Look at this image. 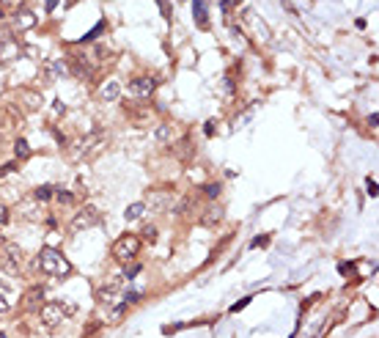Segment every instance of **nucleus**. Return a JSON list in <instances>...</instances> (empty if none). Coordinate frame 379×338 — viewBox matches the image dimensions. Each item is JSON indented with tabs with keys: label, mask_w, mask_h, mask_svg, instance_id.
<instances>
[{
	"label": "nucleus",
	"mask_w": 379,
	"mask_h": 338,
	"mask_svg": "<svg viewBox=\"0 0 379 338\" xmlns=\"http://www.w3.org/2000/svg\"><path fill=\"white\" fill-rule=\"evenodd\" d=\"M107 143V135H104L102 130H94V132H88L85 138H80L75 146H72V157L75 159H88V157H94V154H99V149Z\"/></svg>",
	"instance_id": "7ed1b4c3"
},
{
	"label": "nucleus",
	"mask_w": 379,
	"mask_h": 338,
	"mask_svg": "<svg viewBox=\"0 0 379 338\" xmlns=\"http://www.w3.org/2000/svg\"><path fill=\"white\" fill-rule=\"evenodd\" d=\"M6 223H8V209L0 207V226H6Z\"/></svg>",
	"instance_id": "72a5a7b5"
},
{
	"label": "nucleus",
	"mask_w": 379,
	"mask_h": 338,
	"mask_svg": "<svg viewBox=\"0 0 379 338\" xmlns=\"http://www.w3.org/2000/svg\"><path fill=\"white\" fill-rule=\"evenodd\" d=\"M14 171V162H6V165H0V176H6V173Z\"/></svg>",
	"instance_id": "473e14b6"
},
{
	"label": "nucleus",
	"mask_w": 379,
	"mask_h": 338,
	"mask_svg": "<svg viewBox=\"0 0 379 338\" xmlns=\"http://www.w3.org/2000/svg\"><path fill=\"white\" fill-rule=\"evenodd\" d=\"M55 6H58V0H47V14H52V11H55Z\"/></svg>",
	"instance_id": "4c0bfd02"
},
{
	"label": "nucleus",
	"mask_w": 379,
	"mask_h": 338,
	"mask_svg": "<svg viewBox=\"0 0 379 338\" xmlns=\"http://www.w3.org/2000/svg\"><path fill=\"white\" fill-rule=\"evenodd\" d=\"M8 3H17V0H0V8H3V6H8Z\"/></svg>",
	"instance_id": "ea45409f"
},
{
	"label": "nucleus",
	"mask_w": 379,
	"mask_h": 338,
	"mask_svg": "<svg viewBox=\"0 0 379 338\" xmlns=\"http://www.w3.org/2000/svg\"><path fill=\"white\" fill-rule=\"evenodd\" d=\"M52 193H55V190H52L50 184H42V187H36L33 190V201H50Z\"/></svg>",
	"instance_id": "a211bd4d"
},
{
	"label": "nucleus",
	"mask_w": 379,
	"mask_h": 338,
	"mask_svg": "<svg viewBox=\"0 0 379 338\" xmlns=\"http://www.w3.org/2000/svg\"><path fill=\"white\" fill-rule=\"evenodd\" d=\"M143 212H146V204H143V201H138V204H129V207L124 209V217H126V220H138Z\"/></svg>",
	"instance_id": "4468645a"
},
{
	"label": "nucleus",
	"mask_w": 379,
	"mask_h": 338,
	"mask_svg": "<svg viewBox=\"0 0 379 338\" xmlns=\"http://www.w3.org/2000/svg\"><path fill=\"white\" fill-rule=\"evenodd\" d=\"M267 242H269V236H267V234H261V236H255V239L250 242V248H264Z\"/></svg>",
	"instance_id": "a878e982"
},
{
	"label": "nucleus",
	"mask_w": 379,
	"mask_h": 338,
	"mask_svg": "<svg viewBox=\"0 0 379 338\" xmlns=\"http://www.w3.org/2000/svg\"><path fill=\"white\" fill-rule=\"evenodd\" d=\"M187 209H190V201H187V198H176V201H173V207H171V212L173 214H184Z\"/></svg>",
	"instance_id": "aec40b11"
},
{
	"label": "nucleus",
	"mask_w": 379,
	"mask_h": 338,
	"mask_svg": "<svg viewBox=\"0 0 379 338\" xmlns=\"http://www.w3.org/2000/svg\"><path fill=\"white\" fill-rule=\"evenodd\" d=\"M66 69H72L77 77H83V80H85V77H91V66L83 61V58H69V63H66Z\"/></svg>",
	"instance_id": "f8f14e48"
},
{
	"label": "nucleus",
	"mask_w": 379,
	"mask_h": 338,
	"mask_svg": "<svg viewBox=\"0 0 379 338\" xmlns=\"http://www.w3.org/2000/svg\"><path fill=\"white\" fill-rule=\"evenodd\" d=\"M203 132H206L209 138H212V135H214V121H206V127H203Z\"/></svg>",
	"instance_id": "c9c22d12"
},
{
	"label": "nucleus",
	"mask_w": 379,
	"mask_h": 338,
	"mask_svg": "<svg viewBox=\"0 0 379 338\" xmlns=\"http://www.w3.org/2000/svg\"><path fill=\"white\" fill-rule=\"evenodd\" d=\"M154 138H157L159 143H168V140L173 138V127H168V124H159V127H157V132H154Z\"/></svg>",
	"instance_id": "f3484780"
},
{
	"label": "nucleus",
	"mask_w": 379,
	"mask_h": 338,
	"mask_svg": "<svg viewBox=\"0 0 379 338\" xmlns=\"http://www.w3.org/2000/svg\"><path fill=\"white\" fill-rule=\"evenodd\" d=\"M99 223H102V214H99L97 207H83L72 217V228H75V231H88V228L99 226Z\"/></svg>",
	"instance_id": "423d86ee"
},
{
	"label": "nucleus",
	"mask_w": 379,
	"mask_h": 338,
	"mask_svg": "<svg viewBox=\"0 0 379 338\" xmlns=\"http://www.w3.org/2000/svg\"><path fill=\"white\" fill-rule=\"evenodd\" d=\"M17 52H20V47H17L14 42H8V39H3V36H0V61H11Z\"/></svg>",
	"instance_id": "ddd939ff"
},
{
	"label": "nucleus",
	"mask_w": 379,
	"mask_h": 338,
	"mask_svg": "<svg viewBox=\"0 0 379 338\" xmlns=\"http://www.w3.org/2000/svg\"><path fill=\"white\" fill-rule=\"evenodd\" d=\"M55 198L61 201V204H72V201H75V195H72L69 190H55Z\"/></svg>",
	"instance_id": "412c9836"
},
{
	"label": "nucleus",
	"mask_w": 379,
	"mask_h": 338,
	"mask_svg": "<svg viewBox=\"0 0 379 338\" xmlns=\"http://www.w3.org/2000/svg\"><path fill=\"white\" fill-rule=\"evenodd\" d=\"M193 14L198 20V25H206V3L203 0H193Z\"/></svg>",
	"instance_id": "2eb2a0df"
},
{
	"label": "nucleus",
	"mask_w": 379,
	"mask_h": 338,
	"mask_svg": "<svg viewBox=\"0 0 379 338\" xmlns=\"http://www.w3.org/2000/svg\"><path fill=\"white\" fill-rule=\"evenodd\" d=\"M220 220H223V207H217V204H212V207L203 212V217H201V223H203L206 228H214Z\"/></svg>",
	"instance_id": "9d476101"
},
{
	"label": "nucleus",
	"mask_w": 379,
	"mask_h": 338,
	"mask_svg": "<svg viewBox=\"0 0 379 338\" xmlns=\"http://www.w3.org/2000/svg\"><path fill=\"white\" fill-rule=\"evenodd\" d=\"M39 269L47 272V275H52V278H63V275H69L72 272V264L61 250L44 248L42 253H39Z\"/></svg>",
	"instance_id": "f257e3e1"
},
{
	"label": "nucleus",
	"mask_w": 379,
	"mask_h": 338,
	"mask_svg": "<svg viewBox=\"0 0 379 338\" xmlns=\"http://www.w3.org/2000/svg\"><path fill=\"white\" fill-rule=\"evenodd\" d=\"M154 88H157V80H154V77H138V80L129 83V91L135 97H152Z\"/></svg>",
	"instance_id": "1a4fd4ad"
},
{
	"label": "nucleus",
	"mask_w": 379,
	"mask_h": 338,
	"mask_svg": "<svg viewBox=\"0 0 379 338\" xmlns=\"http://www.w3.org/2000/svg\"><path fill=\"white\" fill-rule=\"evenodd\" d=\"M250 303V297H245V300H239V303H236V305H231V311H234V313H236V311H242V308H245V305H248Z\"/></svg>",
	"instance_id": "2f4dec72"
},
{
	"label": "nucleus",
	"mask_w": 379,
	"mask_h": 338,
	"mask_svg": "<svg viewBox=\"0 0 379 338\" xmlns=\"http://www.w3.org/2000/svg\"><path fill=\"white\" fill-rule=\"evenodd\" d=\"M138 272H140V264H135V267H126V269H124V281H132V278L138 275Z\"/></svg>",
	"instance_id": "393cba45"
},
{
	"label": "nucleus",
	"mask_w": 379,
	"mask_h": 338,
	"mask_svg": "<svg viewBox=\"0 0 379 338\" xmlns=\"http://www.w3.org/2000/svg\"><path fill=\"white\" fill-rule=\"evenodd\" d=\"M8 305H11V303H8V291L3 289V286H0V313H6Z\"/></svg>",
	"instance_id": "4be33fe9"
},
{
	"label": "nucleus",
	"mask_w": 379,
	"mask_h": 338,
	"mask_svg": "<svg viewBox=\"0 0 379 338\" xmlns=\"http://www.w3.org/2000/svg\"><path fill=\"white\" fill-rule=\"evenodd\" d=\"M173 201H176V193H171V190H152L146 207H152V212H171Z\"/></svg>",
	"instance_id": "0eeeda50"
},
{
	"label": "nucleus",
	"mask_w": 379,
	"mask_h": 338,
	"mask_svg": "<svg viewBox=\"0 0 379 338\" xmlns=\"http://www.w3.org/2000/svg\"><path fill=\"white\" fill-rule=\"evenodd\" d=\"M239 3H242V0H220V8H223V11H231V8L239 6Z\"/></svg>",
	"instance_id": "c85d7f7f"
},
{
	"label": "nucleus",
	"mask_w": 379,
	"mask_h": 338,
	"mask_svg": "<svg viewBox=\"0 0 379 338\" xmlns=\"http://www.w3.org/2000/svg\"><path fill=\"white\" fill-rule=\"evenodd\" d=\"M368 124H371V127L379 124V116H377V113H371V116H368Z\"/></svg>",
	"instance_id": "58836bf2"
},
{
	"label": "nucleus",
	"mask_w": 379,
	"mask_h": 338,
	"mask_svg": "<svg viewBox=\"0 0 379 338\" xmlns=\"http://www.w3.org/2000/svg\"><path fill=\"white\" fill-rule=\"evenodd\" d=\"M231 91H234V80L226 77V80H223V94H231Z\"/></svg>",
	"instance_id": "c756f323"
},
{
	"label": "nucleus",
	"mask_w": 379,
	"mask_h": 338,
	"mask_svg": "<svg viewBox=\"0 0 379 338\" xmlns=\"http://www.w3.org/2000/svg\"><path fill=\"white\" fill-rule=\"evenodd\" d=\"M99 94H102V99H107V102H116V99L121 97V85H118L116 80H107V83L99 88Z\"/></svg>",
	"instance_id": "9b49d317"
},
{
	"label": "nucleus",
	"mask_w": 379,
	"mask_h": 338,
	"mask_svg": "<svg viewBox=\"0 0 379 338\" xmlns=\"http://www.w3.org/2000/svg\"><path fill=\"white\" fill-rule=\"evenodd\" d=\"M3 250H6V256H8L6 269H8V272H20L22 261H25V250H22L17 242H6V245H3Z\"/></svg>",
	"instance_id": "6e6552de"
},
{
	"label": "nucleus",
	"mask_w": 379,
	"mask_h": 338,
	"mask_svg": "<svg viewBox=\"0 0 379 338\" xmlns=\"http://www.w3.org/2000/svg\"><path fill=\"white\" fill-rule=\"evenodd\" d=\"M121 289H124V275L107 281L102 289H99V303H102L104 308H116V305L121 303Z\"/></svg>",
	"instance_id": "39448f33"
},
{
	"label": "nucleus",
	"mask_w": 379,
	"mask_h": 338,
	"mask_svg": "<svg viewBox=\"0 0 379 338\" xmlns=\"http://www.w3.org/2000/svg\"><path fill=\"white\" fill-rule=\"evenodd\" d=\"M102 28H104V22H99V25H97L94 30H91V33H85V36H83V42H94V36L102 33Z\"/></svg>",
	"instance_id": "b1692460"
},
{
	"label": "nucleus",
	"mask_w": 379,
	"mask_h": 338,
	"mask_svg": "<svg viewBox=\"0 0 379 338\" xmlns=\"http://www.w3.org/2000/svg\"><path fill=\"white\" fill-rule=\"evenodd\" d=\"M52 72H55V75H63V72H66V63H63V61H55V63H52Z\"/></svg>",
	"instance_id": "7c9ffc66"
},
{
	"label": "nucleus",
	"mask_w": 379,
	"mask_h": 338,
	"mask_svg": "<svg viewBox=\"0 0 379 338\" xmlns=\"http://www.w3.org/2000/svg\"><path fill=\"white\" fill-rule=\"evenodd\" d=\"M52 104H55V113H63V110H66V104H63L61 99H55V102H52Z\"/></svg>",
	"instance_id": "e433bc0d"
},
{
	"label": "nucleus",
	"mask_w": 379,
	"mask_h": 338,
	"mask_svg": "<svg viewBox=\"0 0 379 338\" xmlns=\"http://www.w3.org/2000/svg\"><path fill=\"white\" fill-rule=\"evenodd\" d=\"M157 6H159V11H162V17H165V20H171V8H168V0H157Z\"/></svg>",
	"instance_id": "cd10ccee"
},
{
	"label": "nucleus",
	"mask_w": 379,
	"mask_h": 338,
	"mask_svg": "<svg viewBox=\"0 0 379 338\" xmlns=\"http://www.w3.org/2000/svg\"><path fill=\"white\" fill-rule=\"evenodd\" d=\"M368 195H371V198L377 195V182H374V179H368Z\"/></svg>",
	"instance_id": "f704fd0d"
},
{
	"label": "nucleus",
	"mask_w": 379,
	"mask_h": 338,
	"mask_svg": "<svg viewBox=\"0 0 379 338\" xmlns=\"http://www.w3.org/2000/svg\"><path fill=\"white\" fill-rule=\"evenodd\" d=\"M143 236H146L149 242H154V239H157V228H154V226H146V228H143Z\"/></svg>",
	"instance_id": "bb28decb"
},
{
	"label": "nucleus",
	"mask_w": 379,
	"mask_h": 338,
	"mask_svg": "<svg viewBox=\"0 0 379 338\" xmlns=\"http://www.w3.org/2000/svg\"><path fill=\"white\" fill-rule=\"evenodd\" d=\"M203 193H206V198H217V195H220V184H206Z\"/></svg>",
	"instance_id": "5701e85b"
},
{
	"label": "nucleus",
	"mask_w": 379,
	"mask_h": 338,
	"mask_svg": "<svg viewBox=\"0 0 379 338\" xmlns=\"http://www.w3.org/2000/svg\"><path fill=\"white\" fill-rule=\"evenodd\" d=\"M39 313H42V322L47 324V327H58L63 319L75 316V313H77V305L69 303V300H52V303H44Z\"/></svg>",
	"instance_id": "f03ea898"
},
{
	"label": "nucleus",
	"mask_w": 379,
	"mask_h": 338,
	"mask_svg": "<svg viewBox=\"0 0 379 338\" xmlns=\"http://www.w3.org/2000/svg\"><path fill=\"white\" fill-rule=\"evenodd\" d=\"M138 253H140V236L135 234H124L113 242V259H118V261H129Z\"/></svg>",
	"instance_id": "20e7f679"
},
{
	"label": "nucleus",
	"mask_w": 379,
	"mask_h": 338,
	"mask_svg": "<svg viewBox=\"0 0 379 338\" xmlns=\"http://www.w3.org/2000/svg\"><path fill=\"white\" fill-rule=\"evenodd\" d=\"M36 25V17L30 14V11H22V14H17V28L25 30V28H33Z\"/></svg>",
	"instance_id": "dca6fc26"
},
{
	"label": "nucleus",
	"mask_w": 379,
	"mask_h": 338,
	"mask_svg": "<svg viewBox=\"0 0 379 338\" xmlns=\"http://www.w3.org/2000/svg\"><path fill=\"white\" fill-rule=\"evenodd\" d=\"M28 154H30V146H28V140H25V138H20V140H17V143H14V157H17V159H25V157H28Z\"/></svg>",
	"instance_id": "6ab92c4d"
}]
</instances>
